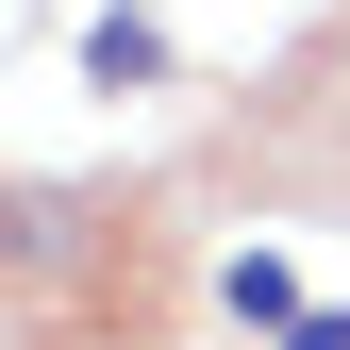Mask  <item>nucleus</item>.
<instances>
[{"mask_svg": "<svg viewBox=\"0 0 350 350\" xmlns=\"http://www.w3.org/2000/svg\"><path fill=\"white\" fill-rule=\"evenodd\" d=\"M83 83H117V100L167 83V33H150V17H100V33H83Z\"/></svg>", "mask_w": 350, "mask_h": 350, "instance_id": "f257e3e1", "label": "nucleus"}, {"mask_svg": "<svg viewBox=\"0 0 350 350\" xmlns=\"http://www.w3.org/2000/svg\"><path fill=\"white\" fill-rule=\"evenodd\" d=\"M234 317H250V334L300 317V267H284V250H234Z\"/></svg>", "mask_w": 350, "mask_h": 350, "instance_id": "f03ea898", "label": "nucleus"}, {"mask_svg": "<svg viewBox=\"0 0 350 350\" xmlns=\"http://www.w3.org/2000/svg\"><path fill=\"white\" fill-rule=\"evenodd\" d=\"M267 350H350V317H334V300H300V317H284Z\"/></svg>", "mask_w": 350, "mask_h": 350, "instance_id": "7ed1b4c3", "label": "nucleus"}]
</instances>
